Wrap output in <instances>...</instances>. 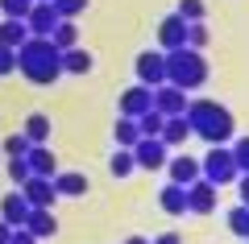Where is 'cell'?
Instances as JSON below:
<instances>
[{"instance_id":"6da1fadb","label":"cell","mask_w":249,"mask_h":244,"mask_svg":"<svg viewBox=\"0 0 249 244\" xmlns=\"http://www.w3.org/2000/svg\"><path fill=\"white\" fill-rule=\"evenodd\" d=\"M187 124H191V137H204L208 145H229L237 120L220 99H187Z\"/></svg>"},{"instance_id":"7a4b0ae2","label":"cell","mask_w":249,"mask_h":244,"mask_svg":"<svg viewBox=\"0 0 249 244\" xmlns=\"http://www.w3.org/2000/svg\"><path fill=\"white\" fill-rule=\"evenodd\" d=\"M17 70L34 83V87H50L54 79L62 75V50L50 37H29L17 50Z\"/></svg>"},{"instance_id":"3957f363","label":"cell","mask_w":249,"mask_h":244,"mask_svg":"<svg viewBox=\"0 0 249 244\" xmlns=\"http://www.w3.org/2000/svg\"><path fill=\"white\" fill-rule=\"evenodd\" d=\"M166 83L183 91H199L208 83V58L204 50H191V46H178L166 54Z\"/></svg>"},{"instance_id":"277c9868","label":"cell","mask_w":249,"mask_h":244,"mask_svg":"<svg viewBox=\"0 0 249 244\" xmlns=\"http://www.w3.org/2000/svg\"><path fill=\"white\" fill-rule=\"evenodd\" d=\"M199 178L212 182L216 191L229 186V182H237L241 170H237V162H232V149H229V145H208V157L199 162Z\"/></svg>"},{"instance_id":"5b68a950","label":"cell","mask_w":249,"mask_h":244,"mask_svg":"<svg viewBox=\"0 0 249 244\" xmlns=\"http://www.w3.org/2000/svg\"><path fill=\"white\" fill-rule=\"evenodd\" d=\"M137 83L142 87H158V83H166V54L162 50H145L137 54Z\"/></svg>"},{"instance_id":"8992f818","label":"cell","mask_w":249,"mask_h":244,"mask_svg":"<svg viewBox=\"0 0 249 244\" xmlns=\"http://www.w3.org/2000/svg\"><path fill=\"white\" fill-rule=\"evenodd\" d=\"M166 157H170V149L162 145L158 137H142L133 145V162H137V170H166Z\"/></svg>"},{"instance_id":"52a82bcc","label":"cell","mask_w":249,"mask_h":244,"mask_svg":"<svg viewBox=\"0 0 249 244\" xmlns=\"http://www.w3.org/2000/svg\"><path fill=\"white\" fill-rule=\"evenodd\" d=\"M216 199H220V191H216L212 182H204V178H196V182L187 186V211H191V215H212Z\"/></svg>"},{"instance_id":"ba28073f","label":"cell","mask_w":249,"mask_h":244,"mask_svg":"<svg viewBox=\"0 0 249 244\" xmlns=\"http://www.w3.org/2000/svg\"><path fill=\"white\" fill-rule=\"evenodd\" d=\"M58 21H62V17L54 13V4H50V0H34V9H29V17H25L29 37H50Z\"/></svg>"},{"instance_id":"9c48e42d","label":"cell","mask_w":249,"mask_h":244,"mask_svg":"<svg viewBox=\"0 0 249 244\" xmlns=\"http://www.w3.org/2000/svg\"><path fill=\"white\" fill-rule=\"evenodd\" d=\"M154 112H162V116H183V112H187V91L175 87V83H158V87H154Z\"/></svg>"},{"instance_id":"30bf717a","label":"cell","mask_w":249,"mask_h":244,"mask_svg":"<svg viewBox=\"0 0 249 244\" xmlns=\"http://www.w3.org/2000/svg\"><path fill=\"white\" fill-rule=\"evenodd\" d=\"M158 46H162V54H170V50H178V46H187V21L178 17V13L162 17V25H158Z\"/></svg>"},{"instance_id":"8fae6325","label":"cell","mask_w":249,"mask_h":244,"mask_svg":"<svg viewBox=\"0 0 249 244\" xmlns=\"http://www.w3.org/2000/svg\"><path fill=\"white\" fill-rule=\"evenodd\" d=\"M154 108V91L150 87H129V91H121V116H129V120H137L142 112H150Z\"/></svg>"},{"instance_id":"7c38bea8","label":"cell","mask_w":249,"mask_h":244,"mask_svg":"<svg viewBox=\"0 0 249 244\" xmlns=\"http://www.w3.org/2000/svg\"><path fill=\"white\" fill-rule=\"evenodd\" d=\"M166 174H170V182H178V186H191L199 178V162L191 153H175V157H166Z\"/></svg>"},{"instance_id":"4fadbf2b","label":"cell","mask_w":249,"mask_h":244,"mask_svg":"<svg viewBox=\"0 0 249 244\" xmlns=\"http://www.w3.org/2000/svg\"><path fill=\"white\" fill-rule=\"evenodd\" d=\"M29 211H34V207L25 203V195H21V191H13V195H4V199H0V219H4L9 228H25Z\"/></svg>"},{"instance_id":"5bb4252c","label":"cell","mask_w":249,"mask_h":244,"mask_svg":"<svg viewBox=\"0 0 249 244\" xmlns=\"http://www.w3.org/2000/svg\"><path fill=\"white\" fill-rule=\"evenodd\" d=\"M21 195H25L29 207H54V199H58V195H54V178H34V174L21 186Z\"/></svg>"},{"instance_id":"9a60e30c","label":"cell","mask_w":249,"mask_h":244,"mask_svg":"<svg viewBox=\"0 0 249 244\" xmlns=\"http://www.w3.org/2000/svg\"><path fill=\"white\" fill-rule=\"evenodd\" d=\"M25 166H29V174H34V178H54V174H58V162H54V153L46 145H29Z\"/></svg>"},{"instance_id":"2e32d148","label":"cell","mask_w":249,"mask_h":244,"mask_svg":"<svg viewBox=\"0 0 249 244\" xmlns=\"http://www.w3.org/2000/svg\"><path fill=\"white\" fill-rule=\"evenodd\" d=\"M25 232L34 236V240H50V236L58 232L54 211H50V207H34V211H29V219H25Z\"/></svg>"},{"instance_id":"e0dca14e","label":"cell","mask_w":249,"mask_h":244,"mask_svg":"<svg viewBox=\"0 0 249 244\" xmlns=\"http://www.w3.org/2000/svg\"><path fill=\"white\" fill-rule=\"evenodd\" d=\"M54 195L58 199H79V195H88V178L75 174V170H58L54 174Z\"/></svg>"},{"instance_id":"ac0fdd59","label":"cell","mask_w":249,"mask_h":244,"mask_svg":"<svg viewBox=\"0 0 249 244\" xmlns=\"http://www.w3.org/2000/svg\"><path fill=\"white\" fill-rule=\"evenodd\" d=\"M158 207L166 211V215H187V186L166 182V186H162V195H158Z\"/></svg>"},{"instance_id":"d6986e66","label":"cell","mask_w":249,"mask_h":244,"mask_svg":"<svg viewBox=\"0 0 249 244\" xmlns=\"http://www.w3.org/2000/svg\"><path fill=\"white\" fill-rule=\"evenodd\" d=\"M29 42V25L17 17H4L0 21V46H9V50H21V46Z\"/></svg>"},{"instance_id":"ffe728a7","label":"cell","mask_w":249,"mask_h":244,"mask_svg":"<svg viewBox=\"0 0 249 244\" xmlns=\"http://www.w3.org/2000/svg\"><path fill=\"white\" fill-rule=\"evenodd\" d=\"M191 137V124H187V112L183 116H166V124H162V145L166 149H175V145H183V141Z\"/></svg>"},{"instance_id":"44dd1931","label":"cell","mask_w":249,"mask_h":244,"mask_svg":"<svg viewBox=\"0 0 249 244\" xmlns=\"http://www.w3.org/2000/svg\"><path fill=\"white\" fill-rule=\"evenodd\" d=\"M29 137V145H46V141H50V132H54V124H50V116H42V112H34L25 120V129H21Z\"/></svg>"},{"instance_id":"7402d4cb","label":"cell","mask_w":249,"mask_h":244,"mask_svg":"<svg viewBox=\"0 0 249 244\" xmlns=\"http://www.w3.org/2000/svg\"><path fill=\"white\" fill-rule=\"evenodd\" d=\"M91 70V54L88 50H62V75H88Z\"/></svg>"},{"instance_id":"603a6c76","label":"cell","mask_w":249,"mask_h":244,"mask_svg":"<svg viewBox=\"0 0 249 244\" xmlns=\"http://www.w3.org/2000/svg\"><path fill=\"white\" fill-rule=\"evenodd\" d=\"M50 42L58 46V50H75V46H79V25H75V21H58L54 33H50Z\"/></svg>"},{"instance_id":"cb8c5ba5","label":"cell","mask_w":249,"mask_h":244,"mask_svg":"<svg viewBox=\"0 0 249 244\" xmlns=\"http://www.w3.org/2000/svg\"><path fill=\"white\" fill-rule=\"evenodd\" d=\"M112 137H116V149H133L137 141H142V132H137V120L121 116V120H116V129H112Z\"/></svg>"},{"instance_id":"d4e9b609","label":"cell","mask_w":249,"mask_h":244,"mask_svg":"<svg viewBox=\"0 0 249 244\" xmlns=\"http://www.w3.org/2000/svg\"><path fill=\"white\" fill-rule=\"evenodd\" d=\"M108 170H112V178H129V174L137 170L133 149H116V153H112V162H108Z\"/></svg>"},{"instance_id":"484cf974","label":"cell","mask_w":249,"mask_h":244,"mask_svg":"<svg viewBox=\"0 0 249 244\" xmlns=\"http://www.w3.org/2000/svg\"><path fill=\"white\" fill-rule=\"evenodd\" d=\"M162 124H166V116L154 112V108L137 116V132H142V137H162Z\"/></svg>"},{"instance_id":"4316f807","label":"cell","mask_w":249,"mask_h":244,"mask_svg":"<svg viewBox=\"0 0 249 244\" xmlns=\"http://www.w3.org/2000/svg\"><path fill=\"white\" fill-rule=\"evenodd\" d=\"M50 4H54V13L62 21H75L79 13H88V0H50Z\"/></svg>"},{"instance_id":"83f0119b","label":"cell","mask_w":249,"mask_h":244,"mask_svg":"<svg viewBox=\"0 0 249 244\" xmlns=\"http://www.w3.org/2000/svg\"><path fill=\"white\" fill-rule=\"evenodd\" d=\"M208 37H212V33H208L204 21H191V25H187V46H191V50H204Z\"/></svg>"},{"instance_id":"f1b7e54d","label":"cell","mask_w":249,"mask_h":244,"mask_svg":"<svg viewBox=\"0 0 249 244\" xmlns=\"http://www.w3.org/2000/svg\"><path fill=\"white\" fill-rule=\"evenodd\" d=\"M0 153H9V157H25V153H29V137H25V132H13V137L0 145Z\"/></svg>"},{"instance_id":"f546056e","label":"cell","mask_w":249,"mask_h":244,"mask_svg":"<svg viewBox=\"0 0 249 244\" xmlns=\"http://www.w3.org/2000/svg\"><path fill=\"white\" fill-rule=\"evenodd\" d=\"M29 9H34V0H0V13L4 17H17V21H25Z\"/></svg>"},{"instance_id":"4dcf8cb0","label":"cell","mask_w":249,"mask_h":244,"mask_svg":"<svg viewBox=\"0 0 249 244\" xmlns=\"http://www.w3.org/2000/svg\"><path fill=\"white\" fill-rule=\"evenodd\" d=\"M204 0H178V17L187 21V25H191V21H204Z\"/></svg>"},{"instance_id":"1f68e13d","label":"cell","mask_w":249,"mask_h":244,"mask_svg":"<svg viewBox=\"0 0 249 244\" xmlns=\"http://www.w3.org/2000/svg\"><path fill=\"white\" fill-rule=\"evenodd\" d=\"M229 228L249 240V207H232V211H229Z\"/></svg>"},{"instance_id":"d6a6232c","label":"cell","mask_w":249,"mask_h":244,"mask_svg":"<svg viewBox=\"0 0 249 244\" xmlns=\"http://www.w3.org/2000/svg\"><path fill=\"white\" fill-rule=\"evenodd\" d=\"M9 178L17 186H25L29 182V166H25V157H9Z\"/></svg>"},{"instance_id":"836d02e7","label":"cell","mask_w":249,"mask_h":244,"mask_svg":"<svg viewBox=\"0 0 249 244\" xmlns=\"http://www.w3.org/2000/svg\"><path fill=\"white\" fill-rule=\"evenodd\" d=\"M232 162H237L241 174H249V137H241L237 145H232Z\"/></svg>"},{"instance_id":"e575fe53","label":"cell","mask_w":249,"mask_h":244,"mask_svg":"<svg viewBox=\"0 0 249 244\" xmlns=\"http://www.w3.org/2000/svg\"><path fill=\"white\" fill-rule=\"evenodd\" d=\"M17 70V50H9V46H0V79L13 75Z\"/></svg>"},{"instance_id":"d590c367","label":"cell","mask_w":249,"mask_h":244,"mask_svg":"<svg viewBox=\"0 0 249 244\" xmlns=\"http://www.w3.org/2000/svg\"><path fill=\"white\" fill-rule=\"evenodd\" d=\"M9 244H37V240H34V236H29V232H25V228H13Z\"/></svg>"},{"instance_id":"8d00e7d4","label":"cell","mask_w":249,"mask_h":244,"mask_svg":"<svg viewBox=\"0 0 249 244\" xmlns=\"http://www.w3.org/2000/svg\"><path fill=\"white\" fill-rule=\"evenodd\" d=\"M150 244H183V236H178V232H162V236H154Z\"/></svg>"},{"instance_id":"74e56055","label":"cell","mask_w":249,"mask_h":244,"mask_svg":"<svg viewBox=\"0 0 249 244\" xmlns=\"http://www.w3.org/2000/svg\"><path fill=\"white\" fill-rule=\"evenodd\" d=\"M237 182H241V207H249V174H241Z\"/></svg>"},{"instance_id":"f35d334b","label":"cell","mask_w":249,"mask_h":244,"mask_svg":"<svg viewBox=\"0 0 249 244\" xmlns=\"http://www.w3.org/2000/svg\"><path fill=\"white\" fill-rule=\"evenodd\" d=\"M9 236H13V228L4 224V219H0V244H9Z\"/></svg>"},{"instance_id":"ab89813d","label":"cell","mask_w":249,"mask_h":244,"mask_svg":"<svg viewBox=\"0 0 249 244\" xmlns=\"http://www.w3.org/2000/svg\"><path fill=\"white\" fill-rule=\"evenodd\" d=\"M124 244H150V240H145V236H129Z\"/></svg>"}]
</instances>
